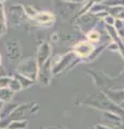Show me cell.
Listing matches in <instances>:
<instances>
[{
    "instance_id": "6da1fadb",
    "label": "cell",
    "mask_w": 124,
    "mask_h": 129,
    "mask_svg": "<svg viewBox=\"0 0 124 129\" xmlns=\"http://www.w3.org/2000/svg\"><path fill=\"white\" fill-rule=\"evenodd\" d=\"M55 13H56L59 18L65 21L68 19L69 16H73V19L78 15L79 11L81 10L82 6L84 3H72V2H66L63 0H55Z\"/></svg>"
},
{
    "instance_id": "7a4b0ae2",
    "label": "cell",
    "mask_w": 124,
    "mask_h": 129,
    "mask_svg": "<svg viewBox=\"0 0 124 129\" xmlns=\"http://www.w3.org/2000/svg\"><path fill=\"white\" fill-rule=\"evenodd\" d=\"M16 72L36 82L38 80V73H39V66L36 57L35 58L29 57V58L23 59L18 63V66L16 68Z\"/></svg>"
},
{
    "instance_id": "3957f363",
    "label": "cell",
    "mask_w": 124,
    "mask_h": 129,
    "mask_svg": "<svg viewBox=\"0 0 124 129\" xmlns=\"http://www.w3.org/2000/svg\"><path fill=\"white\" fill-rule=\"evenodd\" d=\"M73 21L76 23V26L80 29V31L86 36L90 31H92L97 26V24L101 22V19L96 17V15L89 12V13H86V14H83L81 16L76 17Z\"/></svg>"
},
{
    "instance_id": "277c9868",
    "label": "cell",
    "mask_w": 124,
    "mask_h": 129,
    "mask_svg": "<svg viewBox=\"0 0 124 129\" xmlns=\"http://www.w3.org/2000/svg\"><path fill=\"white\" fill-rule=\"evenodd\" d=\"M94 50H95V45L92 44L91 42H89L87 40L76 42L75 45L71 47V51L76 54V56L81 58L82 60L89 57V56L93 53Z\"/></svg>"
},
{
    "instance_id": "5b68a950",
    "label": "cell",
    "mask_w": 124,
    "mask_h": 129,
    "mask_svg": "<svg viewBox=\"0 0 124 129\" xmlns=\"http://www.w3.org/2000/svg\"><path fill=\"white\" fill-rule=\"evenodd\" d=\"M76 58V54L72 51L68 52L65 55H63L62 57H58L57 61L52 62V67H53V74H59L64 70H68L70 63L72 62V60Z\"/></svg>"
},
{
    "instance_id": "8992f818",
    "label": "cell",
    "mask_w": 124,
    "mask_h": 129,
    "mask_svg": "<svg viewBox=\"0 0 124 129\" xmlns=\"http://www.w3.org/2000/svg\"><path fill=\"white\" fill-rule=\"evenodd\" d=\"M9 17L11 19L12 24L14 26H19L26 22V18L28 16L26 15L25 10H24V6L22 5H15L10 7L9 9Z\"/></svg>"
},
{
    "instance_id": "52a82bcc",
    "label": "cell",
    "mask_w": 124,
    "mask_h": 129,
    "mask_svg": "<svg viewBox=\"0 0 124 129\" xmlns=\"http://www.w3.org/2000/svg\"><path fill=\"white\" fill-rule=\"evenodd\" d=\"M52 74H53V67H52V59H49L47 61L39 67V73H38V80L41 85L47 86L51 82Z\"/></svg>"
},
{
    "instance_id": "ba28073f",
    "label": "cell",
    "mask_w": 124,
    "mask_h": 129,
    "mask_svg": "<svg viewBox=\"0 0 124 129\" xmlns=\"http://www.w3.org/2000/svg\"><path fill=\"white\" fill-rule=\"evenodd\" d=\"M51 53H52V50L49 42H42L38 46L37 53H36V59H37L39 67H41L49 59H51Z\"/></svg>"
},
{
    "instance_id": "9c48e42d",
    "label": "cell",
    "mask_w": 124,
    "mask_h": 129,
    "mask_svg": "<svg viewBox=\"0 0 124 129\" xmlns=\"http://www.w3.org/2000/svg\"><path fill=\"white\" fill-rule=\"evenodd\" d=\"M33 21L42 27H51L55 23V14L49 11H39Z\"/></svg>"
},
{
    "instance_id": "30bf717a",
    "label": "cell",
    "mask_w": 124,
    "mask_h": 129,
    "mask_svg": "<svg viewBox=\"0 0 124 129\" xmlns=\"http://www.w3.org/2000/svg\"><path fill=\"white\" fill-rule=\"evenodd\" d=\"M6 52H7L8 57L10 59H17L22 55L21 45L15 40H12V41H9L6 43Z\"/></svg>"
},
{
    "instance_id": "8fae6325",
    "label": "cell",
    "mask_w": 124,
    "mask_h": 129,
    "mask_svg": "<svg viewBox=\"0 0 124 129\" xmlns=\"http://www.w3.org/2000/svg\"><path fill=\"white\" fill-rule=\"evenodd\" d=\"M19 106L17 103H13V102H8V103H5L2 107V110H1V113H0V119H6L8 118L9 116L13 113L16 108Z\"/></svg>"
},
{
    "instance_id": "7c38bea8",
    "label": "cell",
    "mask_w": 124,
    "mask_h": 129,
    "mask_svg": "<svg viewBox=\"0 0 124 129\" xmlns=\"http://www.w3.org/2000/svg\"><path fill=\"white\" fill-rule=\"evenodd\" d=\"M7 31H8V22L5 12V6H3V2H0V36L6 35Z\"/></svg>"
},
{
    "instance_id": "4fadbf2b",
    "label": "cell",
    "mask_w": 124,
    "mask_h": 129,
    "mask_svg": "<svg viewBox=\"0 0 124 129\" xmlns=\"http://www.w3.org/2000/svg\"><path fill=\"white\" fill-rule=\"evenodd\" d=\"M86 40L89 42H91L92 44H94V45L98 44L99 42H101V40H102V31L97 30V28L95 27L93 30L90 31L89 34L86 35Z\"/></svg>"
},
{
    "instance_id": "5bb4252c",
    "label": "cell",
    "mask_w": 124,
    "mask_h": 129,
    "mask_svg": "<svg viewBox=\"0 0 124 129\" xmlns=\"http://www.w3.org/2000/svg\"><path fill=\"white\" fill-rule=\"evenodd\" d=\"M13 76L19 82L22 88H29V87H31V86H33L34 84H35V81L30 80V79H28V78H26V76H24V75H22V74H19L18 72H16V71H15V73H14Z\"/></svg>"
},
{
    "instance_id": "9a60e30c",
    "label": "cell",
    "mask_w": 124,
    "mask_h": 129,
    "mask_svg": "<svg viewBox=\"0 0 124 129\" xmlns=\"http://www.w3.org/2000/svg\"><path fill=\"white\" fill-rule=\"evenodd\" d=\"M13 95H14V91H12L9 87L0 88V101H2L3 103L11 102Z\"/></svg>"
},
{
    "instance_id": "2e32d148",
    "label": "cell",
    "mask_w": 124,
    "mask_h": 129,
    "mask_svg": "<svg viewBox=\"0 0 124 129\" xmlns=\"http://www.w3.org/2000/svg\"><path fill=\"white\" fill-rule=\"evenodd\" d=\"M108 45H109V43H104V44H102V45H99V46H97V47H95V50L93 51V53H92L87 58L83 59V61H92V60L95 59L96 57H97V56L101 54V52L104 51V48H105L106 46H108Z\"/></svg>"
},
{
    "instance_id": "e0dca14e",
    "label": "cell",
    "mask_w": 124,
    "mask_h": 129,
    "mask_svg": "<svg viewBox=\"0 0 124 129\" xmlns=\"http://www.w3.org/2000/svg\"><path fill=\"white\" fill-rule=\"evenodd\" d=\"M108 10H109V8L106 5H104V3H94L93 7H92L90 10V13L96 15V14L101 13V12H106Z\"/></svg>"
},
{
    "instance_id": "ac0fdd59",
    "label": "cell",
    "mask_w": 124,
    "mask_h": 129,
    "mask_svg": "<svg viewBox=\"0 0 124 129\" xmlns=\"http://www.w3.org/2000/svg\"><path fill=\"white\" fill-rule=\"evenodd\" d=\"M27 127V120L26 119H19V120H14V122L10 123L8 126L9 129H25Z\"/></svg>"
},
{
    "instance_id": "d6986e66",
    "label": "cell",
    "mask_w": 124,
    "mask_h": 129,
    "mask_svg": "<svg viewBox=\"0 0 124 129\" xmlns=\"http://www.w3.org/2000/svg\"><path fill=\"white\" fill-rule=\"evenodd\" d=\"M24 10H25L26 15L28 16L29 18H31V19H34V17L38 14V12H39V11L36 10L33 6H29V5H25V6H24Z\"/></svg>"
},
{
    "instance_id": "ffe728a7",
    "label": "cell",
    "mask_w": 124,
    "mask_h": 129,
    "mask_svg": "<svg viewBox=\"0 0 124 129\" xmlns=\"http://www.w3.org/2000/svg\"><path fill=\"white\" fill-rule=\"evenodd\" d=\"M124 11V7H121V6H115V7H111L109 8V10H108V13L110 15H112L113 17L117 18L118 15L121 13V12Z\"/></svg>"
},
{
    "instance_id": "44dd1931",
    "label": "cell",
    "mask_w": 124,
    "mask_h": 129,
    "mask_svg": "<svg viewBox=\"0 0 124 129\" xmlns=\"http://www.w3.org/2000/svg\"><path fill=\"white\" fill-rule=\"evenodd\" d=\"M9 88L12 90V91H14V92H16V91H19L21 89H23L22 86H21V84H19V82L16 80L13 76L12 78V81L10 82V85H9Z\"/></svg>"
},
{
    "instance_id": "7402d4cb",
    "label": "cell",
    "mask_w": 124,
    "mask_h": 129,
    "mask_svg": "<svg viewBox=\"0 0 124 129\" xmlns=\"http://www.w3.org/2000/svg\"><path fill=\"white\" fill-rule=\"evenodd\" d=\"M12 78H13V76H7V75L0 76V88L9 87L10 82L12 81Z\"/></svg>"
},
{
    "instance_id": "603a6c76",
    "label": "cell",
    "mask_w": 124,
    "mask_h": 129,
    "mask_svg": "<svg viewBox=\"0 0 124 129\" xmlns=\"http://www.w3.org/2000/svg\"><path fill=\"white\" fill-rule=\"evenodd\" d=\"M103 22L105 23V25H107V26H114L115 17H113V16L110 15V14H108L106 17L103 19Z\"/></svg>"
},
{
    "instance_id": "cb8c5ba5",
    "label": "cell",
    "mask_w": 124,
    "mask_h": 129,
    "mask_svg": "<svg viewBox=\"0 0 124 129\" xmlns=\"http://www.w3.org/2000/svg\"><path fill=\"white\" fill-rule=\"evenodd\" d=\"M114 29L117 30V31H120V30H122L124 29V24H123V21H121V19H119V18H115V23H114Z\"/></svg>"
},
{
    "instance_id": "d4e9b609",
    "label": "cell",
    "mask_w": 124,
    "mask_h": 129,
    "mask_svg": "<svg viewBox=\"0 0 124 129\" xmlns=\"http://www.w3.org/2000/svg\"><path fill=\"white\" fill-rule=\"evenodd\" d=\"M50 38H51V41L54 42V43H56V42L59 41V35H57L56 32H53V34H51Z\"/></svg>"
},
{
    "instance_id": "484cf974",
    "label": "cell",
    "mask_w": 124,
    "mask_h": 129,
    "mask_svg": "<svg viewBox=\"0 0 124 129\" xmlns=\"http://www.w3.org/2000/svg\"><path fill=\"white\" fill-rule=\"evenodd\" d=\"M63 1H66V2H72V3H85V2H83L82 0H63Z\"/></svg>"
},
{
    "instance_id": "4316f807",
    "label": "cell",
    "mask_w": 124,
    "mask_h": 129,
    "mask_svg": "<svg viewBox=\"0 0 124 129\" xmlns=\"http://www.w3.org/2000/svg\"><path fill=\"white\" fill-rule=\"evenodd\" d=\"M3 104H5V103H3L2 101H0V113H1V110H2V107H3Z\"/></svg>"
},
{
    "instance_id": "83f0119b",
    "label": "cell",
    "mask_w": 124,
    "mask_h": 129,
    "mask_svg": "<svg viewBox=\"0 0 124 129\" xmlns=\"http://www.w3.org/2000/svg\"><path fill=\"white\" fill-rule=\"evenodd\" d=\"M0 67H1V55H0Z\"/></svg>"
},
{
    "instance_id": "f1b7e54d",
    "label": "cell",
    "mask_w": 124,
    "mask_h": 129,
    "mask_svg": "<svg viewBox=\"0 0 124 129\" xmlns=\"http://www.w3.org/2000/svg\"><path fill=\"white\" fill-rule=\"evenodd\" d=\"M3 1H6V0H0V2H3Z\"/></svg>"
},
{
    "instance_id": "f546056e",
    "label": "cell",
    "mask_w": 124,
    "mask_h": 129,
    "mask_svg": "<svg viewBox=\"0 0 124 129\" xmlns=\"http://www.w3.org/2000/svg\"><path fill=\"white\" fill-rule=\"evenodd\" d=\"M6 129H9V128H6Z\"/></svg>"
},
{
    "instance_id": "4dcf8cb0",
    "label": "cell",
    "mask_w": 124,
    "mask_h": 129,
    "mask_svg": "<svg viewBox=\"0 0 124 129\" xmlns=\"http://www.w3.org/2000/svg\"><path fill=\"white\" fill-rule=\"evenodd\" d=\"M123 24H124V21H123Z\"/></svg>"
}]
</instances>
